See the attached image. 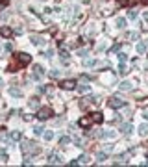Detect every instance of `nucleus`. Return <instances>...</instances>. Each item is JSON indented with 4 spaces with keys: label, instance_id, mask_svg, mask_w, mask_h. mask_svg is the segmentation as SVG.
Here are the masks:
<instances>
[{
    "label": "nucleus",
    "instance_id": "f257e3e1",
    "mask_svg": "<svg viewBox=\"0 0 148 167\" xmlns=\"http://www.w3.org/2000/svg\"><path fill=\"white\" fill-rule=\"evenodd\" d=\"M20 149H22L24 154H37V152L41 150V149H39V145L35 143V141H22Z\"/></svg>",
    "mask_w": 148,
    "mask_h": 167
},
{
    "label": "nucleus",
    "instance_id": "f03ea898",
    "mask_svg": "<svg viewBox=\"0 0 148 167\" xmlns=\"http://www.w3.org/2000/svg\"><path fill=\"white\" fill-rule=\"evenodd\" d=\"M15 60H17L19 65H26L32 61V56H28L26 52H20V54H15Z\"/></svg>",
    "mask_w": 148,
    "mask_h": 167
},
{
    "label": "nucleus",
    "instance_id": "7ed1b4c3",
    "mask_svg": "<svg viewBox=\"0 0 148 167\" xmlns=\"http://www.w3.org/2000/svg\"><path fill=\"white\" fill-rule=\"evenodd\" d=\"M48 163H50V165H61L63 163V156L58 154V152H52L50 158H48Z\"/></svg>",
    "mask_w": 148,
    "mask_h": 167
},
{
    "label": "nucleus",
    "instance_id": "20e7f679",
    "mask_svg": "<svg viewBox=\"0 0 148 167\" xmlns=\"http://www.w3.org/2000/svg\"><path fill=\"white\" fill-rule=\"evenodd\" d=\"M50 115H52V110H50V108H41V110H39V113H37V117H39L41 121L48 119Z\"/></svg>",
    "mask_w": 148,
    "mask_h": 167
},
{
    "label": "nucleus",
    "instance_id": "39448f33",
    "mask_svg": "<svg viewBox=\"0 0 148 167\" xmlns=\"http://www.w3.org/2000/svg\"><path fill=\"white\" fill-rule=\"evenodd\" d=\"M109 106H111V108H122V106H124V100L118 99V97H113V99L109 100Z\"/></svg>",
    "mask_w": 148,
    "mask_h": 167
},
{
    "label": "nucleus",
    "instance_id": "423d86ee",
    "mask_svg": "<svg viewBox=\"0 0 148 167\" xmlns=\"http://www.w3.org/2000/svg\"><path fill=\"white\" fill-rule=\"evenodd\" d=\"M59 86L63 89H74L76 87V82L74 80H63V82H59Z\"/></svg>",
    "mask_w": 148,
    "mask_h": 167
},
{
    "label": "nucleus",
    "instance_id": "0eeeda50",
    "mask_svg": "<svg viewBox=\"0 0 148 167\" xmlns=\"http://www.w3.org/2000/svg\"><path fill=\"white\" fill-rule=\"evenodd\" d=\"M43 73H45L43 69H41L39 65H35V67H33V74H32V78H33V80H41V76H43Z\"/></svg>",
    "mask_w": 148,
    "mask_h": 167
},
{
    "label": "nucleus",
    "instance_id": "6e6552de",
    "mask_svg": "<svg viewBox=\"0 0 148 167\" xmlns=\"http://www.w3.org/2000/svg\"><path fill=\"white\" fill-rule=\"evenodd\" d=\"M0 36H2V37H11L13 36V30H11L9 26H2V28H0Z\"/></svg>",
    "mask_w": 148,
    "mask_h": 167
},
{
    "label": "nucleus",
    "instance_id": "1a4fd4ad",
    "mask_svg": "<svg viewBox=\"0 0 148 167\" xmlns=\"http://www.w3.org/2000/svg\"><path fill=\"white\" fill-rule=\"evenodd\" d=\"M91 119H93V123H102L104 115L100 113V111H95V113H91Z\"/></svg>",
    "mask_w": 148,
    "mask_h": 167
},
{
    "label": "nucleus",
    "instance_id": "9d476101",
    "mask_svg": "<svg viewBox=\"0 0 148 167\" xmlns=\"http://www.w3.org/2000/svg\"><path fill=\"white\" fill-rule=\"evenodd\" d=\"M78 124L80 126H91V124H93V119H91V117H82Z\"/></svg>",
    "mask_w": 148,
    "mask_h": 167
},
{
    "label": "nucleus",
    "instance_id": "9b49d317",
    "mask_svg": "<svg viewBox=\"0 0 148 167\" xmlns=\"http://www.w3.org/2000/svg\"><path fill=\"white\" fill-rule=\"evenodd\" d=\"M83 65H85V67H98L102 63H100V61H95V60H83Z\"/></svg>",
    "mask_w": 148,
    "mask_h": 167
},
{
    "label": "nucleus",
    "instance_id": "f8f14e48",
    "mask_svg": "<svg viewBox=\"0 0 148 167\" xmlns=\"http://www.w3.org/2000/svg\"><path fill=\"white\" fill-rule=\"evenodd\" d=\"M118 89H121V91H130L131 84L130 82H121V84H118Z\"/></svg>",
    "mask_w": 148,
    "mask_h": 167
},
{
    "label": "nucleus",
    "instance_id": "ddd939ff",
    "mask_svg": "<svg viewBox=\"0 0 148 167\" xmlns=\"http://www.w3.org/2000/svg\"><path fill=\"white\" fill-rule=\"evenodd\" d=\"M59 56H61V61H63V63H69V61H70V56H69L67 50H61Z\"/></svg>",
    "mask_w": 148,
    "mask_h": 167
},
{
    "label": "nucleus",
    "instance_id": "4468645a",
    "mask_svg": "<svg viewBox=\"0 0 148 167\" xmlns=\"http://www.w3.org/2000/svg\"><path fill=\"white\" fill-rule=\"evenodd\" d=\"M139 134L143 136V137H144V136H148V124H146V123H144V124H141V126H139Z\"/></svg>",
    "mask_w": 148,
    "mask_h": 167
},
{
    "label": "nucleus",
    "instance_id": "2eb2a0df",
    "mask_svg": "<svg viewBox=\"0 0 148 167\" xmlns=\"http://www.w3.org/2000/svg\"><path fill=\"white\" fill-rule=\"evenodd\" d=\"M28 106H30L32 110H37V108H39V99H30V102H28Z\"/></svg>",
    "mask_w": 148,
    "mask_h": 167
},
{
    "label": "nucleus",
    "instance_id": "dca6fc26",
    "mask_svg": "<svg viewBox=\"0 0 148 167\" xmlns=\"http://www.w3.org/2000/svg\"><path fill=\"white\" fill-rule=\"evenodd\" d=\"M131 130H133L131 124H121V132H124V134H130Z\"/></svg>",
    "mask_w": 148,
    "mask_h": 167
},
{
    "label": "nucleus",
    "instance_id": "f3484780",
    "mask_svg": "<svg viewBox=\"0 0 148 167\" xmlns=\"http://www.w3.org/2000/svg\"><path fill=\"white\" fill-rule=\"evenodd\" d=\"M9 95H13V97H20V95H22V91H20L19 87H9Z\"/></svg>",
    "mask_w": 148,
    "mask_h": 167
},
{
    "label": "nucleus",
    "instance_id": "a211bd4d",
    "mask_svg": "<svg viewBox=\"0 0 148 167\" xmlns=\"http://www.w3.org/2000/svg\"><path fill=\"white\" fill-rule=\"evenodd\" d=\"M89 89H91L89 84H82V86H78V91H80V93H87Z\"/></svg>",
    "mask_w": 148,
    "mask_h": 167
},
{
    "label": "nucleus",
    "instance_id": "6ab92c4d",
    "mask_svg": "<svg viewBox=\"0 0 148 167\" xmlns=\"http://www.w3.org/2000/svg\"><path fill=\"white\" fill-rule=\"evenodd\" d=\"M30 39H32V43H35V45H41V43H43V39H41L39 36H33V33L30 36Z\"/></svg>",
    "mask_w": 148,
    "mask_h": 167
},
{
    "label": "nucleus",
    "instance_id": "aec40b11",
    "mask_svg": "<svg viewBox=\"0 0 148 167\" xmlns=\"http://www.w3.org/2000/svg\"><path fill=\"white\" fill-rule=\"evenodd\" d=\"M45 139H46V141H52V139H54V132L52 130H46L45 132Z\"/></svg>",
    "mask_w": 148,
    "mask_h": 167
},
{
    "label": "nucleus",
    "instance_id": "412c9836",
    "mask_svg": "<svg viewBox=\"0 0 148 167\" xmlns=\"http://www.w3.org/2000/svg\"><path fill=\"white\" fill-rule=\"evenodd\" d=\"M117 26H118V28H121V30H122V28H126V20H124V19H121V17H118V19H117Z\"/></svg>",
    "mask_w": 148,
    "mask_h": 167
},
{
    "label": "nucleus",
    "instance_id": "4be33fe9",
    "mask_svg": "<svg viewBox=\"0 0 148 167\" xmlns=\"http://www.w3.org/2000/svg\"><path fill=\"white\" fill-rule=\"evenodd\" d=\"M69 143H70V137H67V136L59 137V145H69Z\"/></svg>",
    "mask_w": 148,
    "mask_h": 167
},
{
    "label": "nucleus",
    "instance_id": "5701e85b",
    "mask_svg": "<svg viewBox=\"0 0 148 167\" xmlns=\"http://www.w3.org/2000/svg\"><path fill=\"white\" fill-rule=\"evenodd\" d=\"M118 74H121V76H126V74H128V69H126L124 65H121V67H118Z\"/></svg>",
    "mask_w": 148,
    "mask_h": 167
},
{
    "label": "nucleus",
    "instance_id": "b1692460",
    "mask_svg": "<svg viewBox=\"0 0 148 167\" xmlns=\"http://www.w3.org/2000/svg\"><path fill=\"white\" fill-rule=\"evenodd\" d=\"M144 50H146V45H144V43H139V45H137V52H139V54H143Z\"/></svg>",
    "mask_w": 148,
    "mask_h": 167
},
{
    "label": "nucleus",
    "instance_id": "393cba45",
    "mask_svg": "<svg viewBox=\"0 0 148 167\" xmlns=\"http://www.w3.org/2000/svg\"><path fill=\"white\" fill-rule=\"evenodd\" d=\"M89 160H91V158H89L87 154H82V156H80V163H89Z\"/></svg>",
    "mask_w": 148,
    "mask_h": 167
},
{
    "label": "nucleus",
    "instance_id": "a878e982",
    "mask_svg": "<svg viewBox=\"0 0 148 167\" xmlns=\"http://www.w3.org/2000/svg\"><path fill=\"white\" fill-rule=\"evenodd\" d=\"M128 17H130V19H137V11H135V9H130V11H128Z\"/></svg>",
    "mask_w": 148,
    "mask_h": 167
},
{
    "label": "nucleus",
    "instance_id": "bb28decb",
    "mask_svg": "<svg viewBox=\"0 0 148 167\" xmlns=\"http://www.w3.org/2000/svg\"><path fill=\"white\" fill-rule=\"evenodd\" d=\"M96 158H98V162H104V160H108V156H105V152H100V154H98Z\"/></svg>",
    "mask_w": 148,
    "mask_h": 167
},
{
    "label": "nucleus",
    "instance_id": "cd10ccee",
    "mask_svg": "<svg viewBox=\"0 0 148 167\" xmlns=\"http://www.w3.org/2000/svg\"><path fill=\"white\" fill-rule=\"evenodd\" d=\"M126 60H128V56H126V54H118V61H121V63H124Z\"/></svg>",
    "mask_w": 148,
    "mask_h": 167
},
{
    "label": "nucleus",
    "instance_id": "c85d7f7f",
    "mask_svg": "<svg viewBox=\"0 0 148 167\" xmlns=\"http://www.w3.org/2000/svg\"><path fill=\"white\" fill-rule=\"evenodd\" d=\"M33 132H35L37 136H41V134H43V126H35V128H33Z\"/></svg>",
    "mask_w": 148,
    "mask_h": 167
},
{
    "label": "nucleus",
    "instance_id": "c756f323",
    "mask_svg": "<svg viewBox=\"0 0 148 167\" xmlns=\"http://www.w3.org/2000/svg\"><path fill=\"white\" fill-rule=\"evenodd\" d=\"M74 143H76V145H78V147H83V141H82V139H80V137H74Z\"/></svg>",
    "mask_w": 148,
    "mask_h": 167
},
{
    "label": "nucleus",
    "instance_id": "7c9ffc66",
    "mask_svg": "<svg viewBox=\"0 0 148 167\" xmlns=\"http://www.w3.org/2000/svg\"><path fill=\"white\" fill-rule=\"evenodd\" d=\"M50 76H52V78H58V76H59V71H56V69H54V71H50Z\"/></svg>",
    "mask_w": 148,
    "mask_h": 167
},
{
    "label": "nucleus",
    "instance_id": "2f4dec72",
    "mask_svg": "<svg viewBox=\"0 0 148 167\" xmlns=\"http://www.w3.org/2000/svg\"><path fill=\"white\" fill-rule=\"evenodd\" d=\"M11 139H20V134L19 132H11Z\"/></svg>",
    "mask_w": 148,
    "mask_h": 167
},
{
    "label": "nucleus",
    "instance_id": "473e14b6",
    "mask_svg": "<svg viewBox=\"0 0 148 167\" xmlns=\"http://www.w3.org/2000/svg\"><path fill=\"white\" fill-rule=\"evenodd\" d=\"M128 37H130V39H137V37H139V33H137V32H133V33H128Z\"/></svg>",
    "mask_w": 148,
    "mask_h": 167
},
{
    "label": "nucleus",
    "instance_id": "72a5a7b5",
    "mask_svg": "<svg viewBox=\"0 0 148 167\" xmlns=\"http://www.w3.org/2000/svg\"><path fill=\"white\" fill-rule=\"evenodd\" d=\"M117 4L118 6H126V4H128V0H117Z\"/></svg>",
    "mask_w": 148,
    "mask_h": 167
},
{
    "label": "nucleus",
    "instance_id": "f704fd0d",
    "mask_svg": "<svg viewBox=\"0 0 148 167\" xmlns=\"http://www.w3.org/2000/svg\"><path fill=\"white\" fill-rule=\"evenodd\" d=\"M6 50L11 52V50H13V45H11V43H8V45H6Z\"/></svg>",
    "mask_w": 148,
    "mask_h": 167
},
{
    "label": "nucleus",
    "instance_id": "c9c22d12",
    "mask_svg": "<svg viewBox=\"0 0 148 167\" xmlns=\"http://www.w3.org/2000/svg\"><path fill=\"white\" fill-rule=\"evenodd\" d=\"M6 4H8L6 0H0V8H6Z\"/></svg>",
    "mask_w": 148,
    "mask_h": 167
},
{
    "label": "nucleus",
    "instance_id": "e433bc0d",
    "mask_svg": "<svg viewBox=\"0 0 148 167\" xmlns=\"http://www.w3.org/2000/svg\"><path fill=\"white\" fill-rule=\"evenodd\" d=\"M143 117H144V119H148V111H144V113H143Z\"/></svg>",
    "mask_w": 148,
    "mask_h": 167
}]
</instances>
